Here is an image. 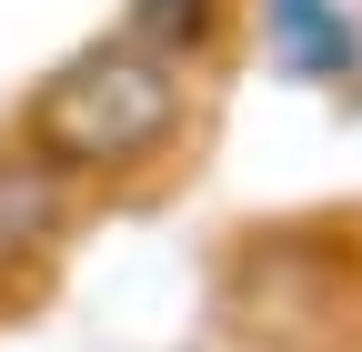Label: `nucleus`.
I'll return each instance as SVG.
<instances>
[{"mask_svg":"<svg viewBox=\"0 0 362 352\" xmlns=\"http://www.w3.org/2000/svg\"><path fill=\"white\" fill-rule=\"evenodd\" d=\"M181 141V51L121 30L71 51L21 111V151L51 161L61 182H101V171H141Z\"/></svg>","mask_w":362,"mask_h":352,"instance_id":"obj_1","label":"nucleus"},{"mask_svg":"<svg viewBox=\"0 0 362 352\" xmlns=\"http://www.w3.org/2000/svg\"><path fill=\"white\" fill-rule=\"evenodd\" d=\"M61 222H71V182L51 161H0V282H21L30 262H51V242H61Z\"/></svg>","mask_w":362,"mask_h":352,"instance_id":"obj_2","label":"nucleus"},{"mask_svg":"<svg viewBox=\"0 0 362 352\" xmlns=\"http://www.w3.org/2000/svg\"><path fill=\"white\" fill-rule=\"evenodd\" d=\"M211 20H221V0H131V30L161 40V51H202Z\"/></svg>","mask_w":362,"mask_h":352,"instance_id":"obj_3","label":"nucleus"}]
</instances>
